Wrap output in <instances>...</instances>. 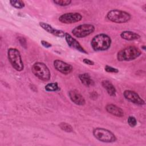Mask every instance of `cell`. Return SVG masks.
Listing matches in <instances>:
<instances>
[{"label":"cell","instance_id":"1","mask_svg":"<svg viewBox=\"0 0 146 146\" xmlns=\"http://www.w3.org/2000/svg\"><path fill=\"white\" fill-rule=\"evenodd\" d=\"M111 44V39L107 34H99L91 40V45L92 49L96 51H106Z\"/></svg>","mask_w":146,"mask_h":146},{"label":"cell","instance_id":"2","mask_svg":"<svg viewBox=\"0 0 146 146\" xmlns=\"http://www.w3.org/2000/svg\"><path fill=\"white\" fill-rule=\"evenodd\" d=\"M141 54V51L135 46H129L120 50L117 54L119 61H130L137 58Z\"/></svg>","mask_w":146,"mask_h":146},{"label":"cell","instance_id":"3","mask_svg":"<svg viewBox=\"0 0 146 146\" xmlns=\"http://www.w3.org/2000/svg\"><path fill=\"white\" fill-rule=\"evenodd\" d=\"M9 62L13 67L17 71H21L24 68V65L19 50L15 48H10L7 51Z\"/></svg>","mask_w":146,"mask_h":146},{"label":"cell","instance_id":"4","mask_svg":"<svg viewBox=\"0 0 146 146\" xmlns=\"http://www.w3.org/2000/svg\"><path fill=\"white\" fill-rule=\"evenodd\" d=\"M31 71L35 76L43 81H48L50 79V71L44 63H35L31 67Z\"/></svg>","mask_w":146,"mask_h":146},{"label":"cell","instance_id":"5","mask_svg":"<svg viewBox=\"0 0 146 146\" xmlns=\"http://www.w3.org/2000/svg\"><path fill=\"white\" fill-rule=\"evenodd\" d=\"M92 133L96 139L102 142L113 143L117 140L116 136L111 131L103 128H95Z\"/></svg>","mask_w":146,"mask_h":146},{"label":"cell","instance_id":"6","mask_svg":"<svg viewBox=\"0 0 146 146\" xmlns=\"http://www.w3.org/2000/svg\"><path fill=\"white\" fill-rule=\"evenodd\" d=\"M107 17L112 22L116 23H123L129 21L131 16L129 13L126 11L114 9L108 12Z\"/></svg>","mask_w":146,"mask_h":146},{"label":"cell","instance_id":"7","mask_svg":"<svg viewBox=\"0 0 146 146\" xmlns=\"http://www.w3.org/2000/svg\"><path fill=\"white\" fill-rule=\"evenodd\" d=\"M95 31V26L91 24L80 25L72 30V34L77 38H84Z\"/></svg>","mask_w":146,"mask_h":146},{"label":"cell","instance_id":"8","mask_svg":"<svg viewBox=\"0 0 146 146\" xmlns=\"http://www.w3.org/2000/svg\"><path fill=\"white\" fill-rule=\"evenodd\" d=\"M82 15L79 13H67L59 17V21L65 24H71L80 21Z\"/></svg>","mask_w":146,"mask_h":146},{"label":"cell","instance_id":"9","mask_svg":"<svg viewBox=\"0 0 146 146\" xmlns=\"http://www.w3.org/2000/svg\"><path fill=\"white\" fill-rule=\"evenodd\" d=\"M123 95L127 100L131 103L140 106L145 104L144 100L134 91L130 90H125L123 92Z\"/></svg>","mask_w":146,"mask_h":146},{"label":"cell","instance_id":"10","mask_svg":"<svg viewBox=\"0 0 146 146\" xmlns=\"http://www.w3.org/2000/svg\"><path fill=\"white\" fill-rule=\"evenodd\" d=\"M54 66L55 68L63 74L67 75L72 71V66L60 60H55L54 61Z\"/></svg>","mask_w":146,"mask_h":146},{"label":"cell","instance_id":"11","mask_svg":"<svg viewBox=\"0 0 146 146\" xmlns=\"http://www.w3.org/2000/svg\"><path fill=\"white\" fill-rule=\"evenodd\" d=\"M65 39H66V40L68 44V45L82 52V53H85V54H87V52L85 50V49L81 46V44L77 41V40L76 39H75L74 37H72L70 34L67 33H65Z\"/></svg>","mask_w":146,"mask_h":146},{"label":"cell","instance_id":"12","mask_svg":"<svg viewBox=\"0 0 146 146\" xmlns=\"http://www.w3.org/2000/svg\"><path fill=\"white\" fill-rule=\"evenodd\" d=\"M39 25L45 31L57 37L63 38V37H64L65 36V33L63 31L61 30H58V29H54L51 25H50L47 23H45L43 22H40L39 23Z\"/></svg>","mask_w":146,"mask_h":146},{"label":"cell","instance_id":"13","mask_svg":"<svg viewBox=\"0 0 146 146\" xmlns=\"http://www.w3.org/2000/svg\"><path fill=\"white\" fill-rule=\"evenodd\" d=\"M69 97L71 101L78 106H83L86 103V100L84 97L81 95L78 91L76 90H71L68 93Z\"/></svg>","mask_w":146,"mask_h":146},{"label":"cell","instance_id":"14","mask_svg":"<svg viewBox=\"0 0 146 146\" xmlns=\"http://www.w3.org/2000/svg\"><path fill=\"white\" fill-rule=\"evenodd\" d=\"M106 110L107 112L113 116L119 117H123L124 116V111H123V110L115 104H107L106 107Z\"/></svg>","mask_w":146,"mask_h":146},{"label":"cell","instance_id":"15","mask_svg":"<svg viewBox=\"0 0 146 146\" xmlns=\"http://www.w3.org/2000/svg\"><path fill=\"white\" fill-rule=\"evenodd\" d=\"M102 85L107 91L108 94L111 96H115L116 90L113 84L108 80H104L102 82Z\"/></svg>","mask_w":146,"mask_h":146},{"label":"cell","instance_id":"16","mask_svg":"<svg viewBox=\"0 0 146 146\" xmlns=\"http://www.w3.org/2000/svg\"><path fill=\"white\" fill-rule=\"evenodd\" d=\"M120 36L122 39L127 40H136L140 38V36L138 34L131 31H124L121 32Z\"/></svg>","mask_w":146,"mask_h":146},{"label":"cell","instance_id":"17","mask_svg":"<svg viewBox=\"0 0 146 146\" xmlns=\"http://www.w3.org/2000/svg\"><path fill=\"white\" fill-rule=\"evenodd\" d=\"M79 78L83 83L86 87L92 86L94 84V81L91 79L90 75L88 73H83L79 75Z\"/></svg>","mask_w":146,"mask_h":146},{"label":"cell","instance_id":"18","mask_svg":"<svg viewBox=\"0 0 146 146\" xmlns=\"http://www.w3.org/2000/svg\"><path fill=\"white\" fill-rule=\"evenodd\" d=\"M45 90L48 92H54L60 90V88L58 86L57 83H50L47 84L44 87Z\"/></svg>","mask_w":146,"mask_h":146},{"label":"cell","instance_id":"19","mask_svg":"<svg viewBox=\"0 0 146 146\" xmlns=\"http://www.w3.org/2000/svg\"><path fill=\"white\" fill-rule=\"evenodd\" d=\"M59 126L62 130H63L66 132H73V128H72V126L67 123L62 122L59 124Z\"/></svg>","mask_w":146,"mask_h":146},{"label":"cell","instance_id":"20","mask_svg":"<svg viewBox=\"0 0 146 146\" xmlns=\"http://www.w3.org/2000/svg\"><path fill=\"white\" fill-rule=\"evenodd\" d=\"M10 3L12 6L17 9H22L25 6L24 2L21 0H11L10 1Z\"/></svg>","mask_w":146,"mask_h":146},{"label":"cell","instance_id":"21","mask_svg":"<svg viewBox=\"0 0 146 146\" xmlns=\"http://www.w3.org/2000/svg\"><path fill=\"white\" fill-rule=\"evenodd\" d=\"M53 2L54 3L60 6H66L71 3L70 0H54Z\"/></svg>","mask_w":146,"mask_h":146},{"label":"cell","instance_id":"22","mask_svg":"<svg viewBox=\"0 0 146 146\" xmlns=\"http://www.w3.org/2000/svg\"><path fill=\"white\" fill-rule=\"evenodd\" d=\"M127 122H128V124H129V125L131 127H134L137 124V120H136V118L132 116H130L128 117Z\"/></svg>","mask_w":146,"mask_h":146},{"label":"cell","instance_id":"23","mask_svg":"<svg viewBox=\"0 0 146 146\" xmlns=\"http://www.w3.org/2000/svg\"><path fill=\"white\" fill-rule=\"evenodd\" d=\"M104 70H106V71L108 72H112V73H117L119 72V70L116 68H114L113 67H111V66H108V65H106L104 67Z\"/></svg>","mask_w":146,"mask_h":146},{"label":"cell","instance_id":"24","mask_svg":"<svg viewBox=\"0 0 146 146\" xmlns=\"http://www.w3.org/2000/svg\"><path fill=\"white\" fill-rule=\"evenodd\" d=\"M40 43H41L42 45L44 47L49 48V47H51V44L50 43L47 42V41H45V40H41Z\"/></svg>","mask_w":146,"mask_h":146},{"label":"cell","instance_id":"25","mask_svg":"<svg viewBox=\"0 0 146 146\" xmlns=\"http://www.w3.org/2000/svg\"><path fill=\"white\" fill-rule=\"evenodd\" d=\"M19 42L21 44L22 46L24 47L25 48H26V39L24 38L21 37V38H19Z\"/></svg>","mask_w":146,"mask_h":146},{"label":"cell","instance_id":"26","mask_svg":"<svg viewBox=\"0 0 146 146\" xmlns=\"http://www.w3.org/2000/svg\"><path fill=\"white\" fill-rule=\"evenodd\" d=\"M83 62L84 63L86 64H88V65H94V62L91 60H90L88 59H87V58H85L83 60Z\"/></svg>","mask_w":146,"mask_h":146}]
</instances>
